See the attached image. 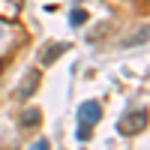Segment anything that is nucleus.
<instances>
[{
    "instance_id": "5",
    "label": "nucleus",
    "mask_w": 150,
    "mask_h": 150,
    "mask_svg": "<svg viewBox=\"0 0 150 150\" xmlns=\"http://www.w3.org/2000/svg\"><path fill=\"white\" fill-rule=\"evenodd\" d=\"M21 3L24 0H0V18L3 21H15L18 12H21Z\"/></svg>"
},
{
    "instance_id": "6",
    "label": "nucleus",
    "mask_w": 150,
    "mask_h": 150,
    "mask_svg": "<svg viewBox=\"0 0 150 150\" xmlns=\"http://www.w3.org/2000/svg\"><path fill=\"white\" fill-rule=\"evenodd\" d=\"M39 120H42V111H39V108H27V111H21V117H18V123H21L24 129L36 126Z\"/></svg>"
},
{
    "instance_id": "9",
    "label": "nucleus",
    "mask_w": 150,
    "mask_h": 150,
    "mask_svg": "<svg viewBox=\"0 0 150 150\" xmlns=\"http://www.w3.org/2000/svg\"><path fill=\"white\" fill-rule=\"evenodd\" d=\"M51 144H48V138H39V141H33V147L30 150H48Z\"/></svg>"
},
{
    "instance_id": "4",
    "label": "nucleus",
    "mask_w": 150,
    "mask_h": 150,
    "mask_svg": "<svg viewBox=\"0 0 150 150\" xmlns=\"http://www.w3.org/2000/svg\"><path fill=\"white\" fill-rule=\"evenodd\" d=\"M66 42H51V45H48V48H42V54H39V60H42V63L48 66V63H54V60L60 57V54H66Z\"/></svg>"
},
{
    "instance_id": "1",
    "label": "nucleus",
    "mask_w": 150,
    "mask_h": 150,
    "mask_svg": "<svg viewBox=\"0 0 150 150\" xmlns=\"http://www.w3.org/2000/svg\"><path fill=\"white\" fill-rule=\"evenodd\" d=\"M144 126H147V108H135L126 117H120V123H117L120 135H138Z\"/></svg>"
},
{
    "instance_id": "8",
    "label": "nucleus",
    "mask_w": 150,
    "mask_h": 150,
    "mask_svg": "<svg viewBox=\"0 0 150 150\" xmlns=\"http://www.w3.org/2000/svg\"><path fill=\"white\" fill-rule=\"evenodd\" d=\"M75 135H78V141H87V138H90V126L78 123V132H75Z\"/></svg>"
},
{
    "instance_id": "3",
    "label": "nucleus",
    "mask_w": 150,
    "mask_h": 150,
    "mask_svg": "<svg viewBox=\"0 0 150 150\" xmlns=\"http://www.w3.org/2000/svg\"><path fill=\"white\" fill-rule=\"evenodd\" d=\"M36 87H39V72L30 69L27 75H24V84L18 87V99H30V96L36 93Z\"/></svg>"
},
{
    "instance_id": "7",
    "label": "nucleus",
    "mask_w": 150,
    "mask_h": 150,
    "mask_svg": "<svg viewBox=\"0 0 150 150\" xmlns=\"http://www.w3.org/2000/svg\"><path fill=\"white\" fill-rule=\"evenodd\" d=\"M84 21H87V12L84 9H72L69 12V24H72V27H81Z\"/></svg>"
},
{
    "instance_id": "2",
    "label": "nucleus",
    "mask_w": 150,
    "mask_h": 150,
    "mask_svg": "<svg viewBox=\"0 0 150 150\" xmlns=\"http://www.w3.org/2000/svg\"><path fill=\"white\" fill-rule=\"evenodd\" d=\"M99 117H102V108H99V102H84L78 108V123H84V126H93V123H99Z\"/></svg>"
}]
</instances>
